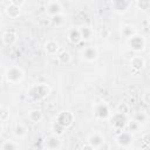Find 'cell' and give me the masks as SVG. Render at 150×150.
<instances>
[{
  "label": "cell",
  "instance_id": "6da1fadb",
  "mask_svg": "<svg viewBox=\"0 0 150 150\" xmlns=\"http://www.w3.org/2000/svg\"><path fill=\"white\" fill-rule=\"evenodd\" d=\"M49 94V87L46 86V84H35L30 89H29V93L28 95L32 96L34 100H40V98H43L46 97L47 95Z\"/></svg>",
  "mask_w": 150,
  "mask_h": 150
},
{
  "label": "cell",
  "instance_id": "7a4b0ae2",
  "mask_svg": "<svg viewBox=\"0 0 150 150\" xmlns=\"http://www.w3.org/2000/svg\"><path fill=\"white\" fill-rule=\"evenodd\" d=\"M6 79L9 83H18L23 79V71L19 67H12L6 71Z\"/></svg>",
  "mask_w": 150,
  "mask_h": 150
},
{
  "label": "cell",
  "instance_id": "3957f363",
  "mask_svg": "<svg viewBox=\"0 0 150 150\" xmlns=\"http://www.w3.org/2000/svg\"><path fill=\"white\" fill-rule=\"evenodd\" d=\"M94 115L100 117V118H105L109 115V108L104 102H100L95 105L94 109Z\"/></svg>",
  "mask_w": 150,
  "mask_h": 150
},
{
  "label": "cell",
  "instance_id": "277c9868",
  "mask_svg": "<svg viewBox=\"0 0 150 150\" xmlns=\"http://www.w3.org/2000/svg\"><path fill=\"white\" fill-rule=\"evenodd\" d=\"M129 45L131 46L132 49L135 50H141L144 48V40L142 39V36L135 35V36H130L129 39Z\"/></svg>",
  "mask_w": 150,
  "mask_h": 150
},
{
  "label": "cell",
  "instance_id": "5b68a950",
  "mask_svg": "<svg viewBox=\"0 0 150 150\" xmlns=\"http://www.w3.org/2000/svg\"><path fill=\"white\" fill-rule=\"evenodd\" d=\"M97 49L95 47H87L82 50V56L87 60V61H94L97 59Z\"/></svg>",
  "mask_w": 150,
  "mask_h": 150
},
{
  "label": "cell",
  "instance_id": "8992f818",
  "mask_svg": "<svg viewBox=\"0 0 150 150\" xmlns=\"http://www.w3.org/2000/svg\"><path fill=\"white\" fill-rule=\"evenodd\" d=\"M47 13L49 15H56L62 13V6L60 5L59 1H54V2H48L47 5Z\"/></svg>",
  "mask_w": 150,
  "mask_h": 150
},
{
  "label": "cell",
  "instance_id": "52a82bcc",
  "mask_svg": "<svg viewBox=\"0 0 150 150\" xmlns=\"http://www.w3.org/2000/svg\"><path fill=\"white\" fill-rule=\"evenodd\" d=\"M67 36H68V40H69L71 43H79V42L82 40L80 29H75V28H70V29L67 32Z\"/></svg>",
  "mask_w": 150,
  "mask_h": 150
},
{
  "label": "cell",
  "instance_id": "ba28073f",
  "mask_svg": "<svg viewBox=\"0 0 150 150\" xmlns=\"http://www.w3.org/2000/svg\"><path fill=\"white\" fill-rule=\"evenodd\" d=\"M59 43L54 40H49L45 43V49H46V53L49 54V55H55L57 52H59Z\"/></svg>",
  "mask_w": 150,
  "mask_h": 150
},
{
  "label": "cell",
  "instance_id": "9c48e42d",
  "mask_svg": "<svg viewBox=\"0 0 150 150\" xmlns=\"http://www.w3.org/2000/svg\"><path fill=\"white\" fill-rule=\"evenodd\" d=\"M6 13H7L8 16L15 19V18L19 16V14H20V7H19V6H15V5H13V4H11V5H8V6L6 7Z\"/></svg>",
  "mask_w": 150,
  "mask_h": 150
},
{
  "label": "cell",
  "instance_id": "30bf717a",
  "mask_svg": "<svg viewBox=\"0 0 150 150\" xmlns=\"http://www.w3.org/2000/svg\"><path fill=\"white\" fill-rule=\"evenodd\" d=\"M2 41L5 45H13L16 41V35L11 32H6L2 35Z\"/></svg>",
  "mask_w": 150,
  "mask_h": 150
},
{
  "label": "cell",
  "instance_id": "8fae6325",
  "mask_svg": "<svg viewBox=\"0 0 150 150\" xmlns=\"http://www.w3.org/2000/svg\"><path fill=\"white\" fill-rule=\"evenodd\" d=\"M144 63H145L144 59H142V57H139V56H135V57H132L131 61H130L131 67L135 68V69H142V68L144 67Z\"/></svg>",
  "mask_w": 150,
  "mask_h": 150
},
{
  "label": "cell",
  "instance_id": "7c38bea8",
  "mask_svg": "<svg viewBox=\"0 0 150 150\" xmlns=\"http://www.w3.org/2000/svg\"><path fill=\"white\" fill-rule=\"evenodd\" d=\"M28 118H29L32 122L36 123V122H39V121L42 120V112H41L40 110H38V109L30 110V111L28 112Z\"/></svg>",
  "mask_w": 150,
  "mask_h": 150
},
{
  "label": "cell",
  "instance_id": "4fadbf2b",
  "mask_svg": "<svg viewBox=\"0 0 150 150\" xmlns=\"http://www.w3.org/2000/svg\"><path fill=\"white\" fill-rule=\"evenodd\" d=\"M70 59H71L70 54H69L68 52H66V50L61 52V53L57 55V60H59V62H60V63H62V64L69 63V62H70Z\"/></svg>",
  "mask_w": 150,
  "mask_h": 150
},
{
  "label": "cell",
  "instance_id": "5bb4252c",
  "mask_svg": "<svg viewBox=\"0 0 150 150\" xmlns=\"http://www.w3.org/2000/svg\"><path fill=\"white\" fill-rule=\"evenodd\" d=\"M27 128H26V125H23V124H18L16 127H15V130H14V134L18 136V137H25L26 136V134H27Z\"/></svg>",
  "mask_w": 150,
  "mask_h": 150
},
{
  "label": "cell",
  "instance_id": "9a60e30c",
  "mask_svg": "<svg viewBox=\"0 0 150 150\" xmlns=\"http://www.w3.org/2000/svg\"><path fill=\"white\" fill-rule=\"evenodd\" d=\"M80 33H81L82 40H89L91 38V35H93V32H91V29L89 27H82L80 29Z\"/></svg>",
  "mask_w": 150,
  "mask_h": 150
},
{
  "label": "cell",
  "instance_id": "2e32d148",
  "mask_svg": "<svg viewBox=\"0 0 150 150\" xmlns=\"http://www.w3.org/2000/svg\"><path fill=\"white\" fill-rule=\"evenodd\" d=\"M63 22H64V19H63L62 13H60V14H56V15H53V16H52V23H53L54 26H61Z\"/></svg>",
  "mask_w": 150,
  "mask_h": 150
},
{
  "label": "cell",
  "instance_id": "e0dca14e",
  "mask_svg": "<svg viewBox=\"0 0 150 150\" xmlns=\"http://www.w3.org/2000/svg\"><path fill=\"white\" fill-rule=\"evenodd\" d=\"M8 148H9V149H16L18 145H15V144H13V143H8V142L2 145V149H8Z\"/></svg>",
  "mask_w": 150,
  "mask_h": 150
},
{
  "label": "cell",
  "instance_id": "ac0fdd59",
  "mask_svg": "<svg viewBox=\"0 0 150 150\" xmlns=\"http://www.w3.org/2000/svg\"><path fill=\"white\" fill-rule=\"evenodd\" d=\"M11 4H13V5H15V6L21 7V6L25 4V0H11Z\"/></svg>",
  "mask_w": 150,
  "mask_h": 150
},
{
  "label": "cell",
  "instance_id": "d6986e66",
  "mask_svg": "<svg viewBox=\"0 0 150 150\" xmlns=\"http://www.w3.org/2000/svg\"><path fill=\"white\" fill-rule=\"evenodd\" d=\"M54 1H59V0H48V2H54Z\"/></svg>",
  "mask_w": 150,
  "mask_h": 150
},
{
  "label": "cell",
  "instance_id": "ffe728a7",
  "mask_svg": "<svg viewBox=\"0 0 150 150\" xmlns=\"http://www.w3.org/2000/svg\"><path fill=\"white\" fill-rule=\"evenodd\" d=\"M0 134H1V128H0Z\"/></svg>",
  "mask_w": 150,
  "mask_h": 150
}]
</instances>
